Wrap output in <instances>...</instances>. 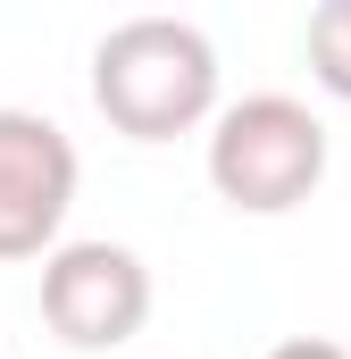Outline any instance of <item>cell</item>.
Here are the masks:
<instances>
[{"mask_svg":"<svg viewBox=\"0 0 351 359\" xmlns=\"http://www.w3.org/2000/svg\"><path fill=\"white\" fill-rule=\"evenodd\" d=\"M76 142L42 109H0V268L51 259L76 209Z\"/></svg>","mask_w":351,"mask_h":359,"instance_id":"277c9868","label":"cell"},{"mask_svg":"<svg viewBox=\"0 0 351 359\" xmlns=\"http://www.w3.org/2000/svg\"><path fill=\"white\" fill-rule=\"evenodd\" d=\"M209 184L243 217H284L326 184V126L293 92H243L209 126Z\"/></svg>","mask_w":351,"mask_h":359,"instance_id":"7a4b0ae2","label":"cell"},{"mask_svg":"<svg viewBox=\"0 0 351 359\" xmlns=\"http://www.w3.org/2000/svg\"><path fill=\"white\" fill-rule=\"evenodd\" d=\"M301 59H310V76L335 92V100H351V0H318V8H310Z\"/></svg>","mask_w":351,"mask_h":359,"instance_id":"5b68a950","label":"cell"},{"mask_svg":"<svg viewBox=\"0 0 351 359\" xmlns=\"http://www.w3.org/2000/svg\"><path fill=\"white\" fill-rule=\"evenodd\" d=\"M267 359H351L343 343H326V334H293V343H276Z\"/></svg>","mask_w":351,"mask_h":359,"instance_id":"8992f818","label":"cell"},{"mask_svg":"<svg viewBox=\"0 0 351 359\" xmlns=\"http://www.w3.org/2000/svg\"><path fill=\"white\" fill-rule=\"evenodd\" d=\"M151 318V268L126 243H59L42 259V326L67 351H117Z\"/></svg>","mask_w":351,"mask_h":359,"instance_id":"3957f363","label":"cell"},{"mask_svg":"<svg viewBox=\"0 0 351 359\" xmlns=\"http://www.w3.org/2000/svg\"><path fill=\"white\" fill-rule=\"evenodd\" d=\"M92 109L126 142H176L218 126V42L192 17H126L92 42Z\"/></svg>","mask_w":351,"mask_h":359,"instance_id":"6da1fadb","label":"cell"}]
</instances>
